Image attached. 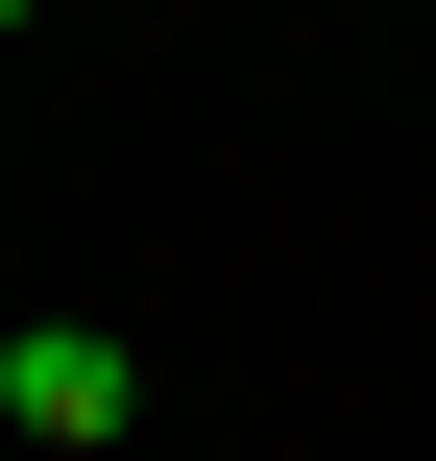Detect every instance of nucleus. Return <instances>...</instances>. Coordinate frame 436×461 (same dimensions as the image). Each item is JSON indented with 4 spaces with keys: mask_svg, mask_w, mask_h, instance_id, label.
<instances>
[{
    "mask_svg": "<svg viewBox=\"0 0 436 461\" xmlns=\"http://www.w3.org/2000/svg\"><path fill=\"white\" fill-rule=\"evenodd\" d=\"M121 389H146V365H121L97 316H24V365H0V413H24V438H121Z\"/></svg>",
    "mask_w": 436,
    "mask_h": 461,
    "instance_id": "f257e3e1",
    "label": "nucleus"
},
{
    "mask_svg": "<svg viewBox=\"0 0 436 461\" xmlns=\"http://www.w3.org/2000/svg\"><path fill=\"white\" fill-rule=\"evenodd\" d=\"M0 365H24V316H0Z\"/></svg>",
    "mask_w": 436,
    "mask_h": 461,
    "instance_id": "f03ea898",
    "label": "nucleus"
}]
</instances>
